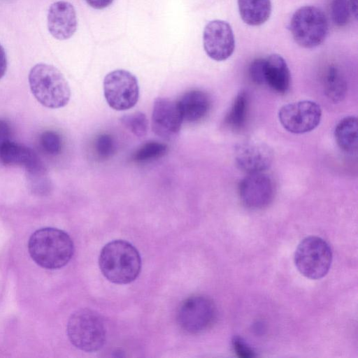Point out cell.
Listing matches in <instances>:
<instances>
[{
	"label": "cell",
	"mask_w": 358,
	"mask_h": 358,
	"mask_svg": "<svg viewBox=\"0 0 358 358\" xmlns=\"http://www.w3.org/2000/svg\"><path fill=\"white\" fill-rule=\"evenodd\" d=\"M166 152V145L151 141L138 148L134 153L132 159L136 162H148L163 157Z\"/></svg>",
	"instance_id": "cell-22"
},
{
	"label": "cell",
	"mask_w": 358,
	"mask_h": 358,
	"mask_svg": "<svg viewBox=\"0 0 358 358\" xmlns=\"http://www.w3.org/2000/svg\"><path fill=\"white\" fill-rule=\"evenodd\" d=\"M217 317L213 301L204 295H194L184 300L178 307L176 318L182 329L189 334H199L208 329Z\"/></svg>",
	"instance_id": "cell-7"
},
{
	"label": "cell",
	"mask_w": 358,
	"mask_h": 358,
	"mask_svg": "<svg viewBox=\"0 0 358 358\" xmlns=\"http://www.w3.org/2000/svg\"><path fill=\"white\" fill-rule=\"evenodd\" d=\"M28 250L32 259L47 269L64 266L71 259L74 246L65 231L52 227L41 228L29 238Z\"/></svg>",
	"instance_id": "cell-1"
},
{
	"label": "cell",
	"mask_w": 358,
	"mask_h": 358,
	"mask_svg": "<svg viewBox=\"0 0 358 358\" xmlns=\"http://www.w3.org/2000/svg\"><path fill=\"white\" fill-rule=\"evenodd\" d=\"M0 162L6 166H21L28 175L45 172L38 155L31 148L9 141L0 145Z\"/></svg>",
	"instance_id": "cell-15"
},
{
	"label": "cell",
	"mask_w": 358,
	"mask_h": 358,
	"mask_svg": "<svg viewBox=\"0 0 358 358\" xmlns=\"http://www.w3.org/2000/svg\"><path fill=\"white\" fill-rule=\"evenodd\" d=\"M66 332L71 343L85 352L99 350L106 339V329L102 317L89 308L78 310L70 316Z\"/></svg>",
	"instance_id": "cell-4"
},
{
	"label": "cell",
	"mask_w": 358,
	"mask_h": 358,
	"mask_svg": "<svg viewBox=\"0 0 358 358\" xmlns=\"http://www.w3.org/2000/svg\"><path fill=\"white\" fill-rule=\"evenodd\" d=\"M324 91L325 95L333 102H340L347 93V82L335 66L328 69L324 78Z\"/></svg>",
	"instance_id": "cell-21"
},
{
	"label": "cell",
	"mask_w": 358,
	"mask_h": 358,
	"mask_svg": "<svg viewBox=\"0 0 358 358\" xmlns=\"http://www.w3.org/2000/svg\"><path fill=\"white\" fill-rule=\"evenodd\" d=\"M357 0H348L351 12L357 17Z\"/></svg>",
	"instance_id": "cell-32"
},
{
	"label": "cell",
	"mask_w": 358,
	"mask_h": 358,
	"mask_svg": "<svg viewBox=\"0 0 358 358\" xmlns=\"http://www.w3.org/2000/svg\"><path fill=\"white\" fill-rule=\"evenodd\" d=\"M203 48L213 60L221 62L234 52L235 39L231 26L225 21L215 20L209 22L203 33Z\"/></svg>",
	"instance_id": "cell-11"
},
{
	"label": "cell",
	"mask_w": 358,
	"mask_h": 358,
	"mask_svg": "<svg viewBox=\"0 0 358 358\" xmlns=\"http://www.w3.org/2000/svg\"><path fill=\"white\" fill-rule=\"evenodd\" d=\"M7 69V59L4 48L0 44V79L4 76Z\"/></svg>",
	"instance_id": "cell-31"
},
{
	"label": "cell",
	"mask_w": 358,
	"mask_h": 358,
	"mask_svg": "<svg viewBox=\"0 0 358 358\" xmlns=\"http://www.w3.org/2000/svg\"><path fill=\"white\" fill-rule=\"evenodd\" d=\"M231 345L234 352L239 357L251 358L257 356L254 350L238 336L232 338Z\"/></svg>",
	"instance_id": "cell-27"
},
{
	"label": "cell",
	"mask_w": 358,
	"mask_h": 358,
	"mask_svg": "<svg viewBox=\"0 0 358 358\" xmlns=\"http://www.w3.org/2000/svg\"><path fill=\"white\" fill-rule=\"evenodd\" d=\"M322 118L320 105L313 101H299L282 106L278 111V119L288 131L301 134L315 129Z\"/></svg>",
	"instance_id": "cell-9"
},
{
	"label": "cell",
	"mask_w": 358,
	"mask_h": 358,
	"mask_svg": "<svg viewBox=\"0 0 358 358\" xmlns=\"http://www.w3.org/2000/svg\"><path fill=\"white\" fill-rule=\"evenodd\" d=\"M357 118L348 116L336 126L334 137L338 147L344 152L352 154L357 150Z\"/></svg>",
	"instance_id": "cell-19"
},
{
	"label": "cell",
	"mask_w": 358,
	"mask_h": 358,
	"mask_svg": "<svg viewBox=\"0 0 358 358\" xmlns=\"http://www.w3.org/2000/svg\"><path fill=\"white\" fill-rule=\"evenodd\" d=\"M178 102L183 120L190 123L203 120L211 108L210 96L199 90L185 92Z\"/></svg>",
	"instance_id": "cell-17"
},
{
	"label": "cell",
	"mask_w": 358,
	"mask_h": 358,
	"mask_svg": "<svg viewBox=\"0 0 358 358\" xmlns=\"http://www.w3.org/2000/svg\"><path fill=\"white\" fill-rule=\"evenodd\" d=\"M289 29L295 42L306 48L322 44L328 31V20L320 8L313 6L299 8L292 15Z\"/></svg>",
	"instance_id": "cell-5"
},
{
	"label": "cell",
	"mask_w": 358,
	"mask_h": 358,
	"mask_svg": "<svg viewBox=\"0 0 358 358\" xmlns=\"http://www.w3.org/2000/svg\"><path fill=\"white\" fill-rule=\"evenodd\" d=\"M103 93L106 102L113 109L125 110L131 108L139 97L137 78L127 70L113 71L104 78Z\"/></svg>",
	"instance_id": "cell-8"
},
{
	"label": "cell",
	"mask_w": 358,
	"mask_h": 358,
	"mask_svg": "<svg viewBox=\"0 0 358 358\" xmlns=\"http://www.w3.org/2000/svg\"><path fill=\"white\" fill-rule=\"evenodd\" d=\"M11 128L9 124L3 120L0 119V145L11 141Z\"/></svg>",
	"instance_id": "cell-29"
},
{
	"label": "cell",
	"mask_w": 358,
	"mask_h": 358,
	"mask_svg": "<svg viewBox=\"0 0 358 358\" xmlns=\"http://www.w3.org/2000/svg\"><path fill=\"white\" fill-rule=\"evenodd\" d=\"M238 6L242 20L252 26L264 24L271 13V0H238Z\"/></svg>",
	"instance_id": "cell-18"
},
{
	"label": "cell",
	"mask_w": 358,
	"mask_h": 358,
	"mask_svg": "<svg viewBox=\"0 0 358 358\" xmlns=\"http://www.w3.org/2000/svg\"><path fill=\"white\" fill-rule=\"evenodd\" d=\"M249 111V96L246 92L241 91L236 96L228 113L224 124L233 131L243 129L248 120Z\"/></svg>",
	"instance_id": "cell-20"
},
{
	"label": "cell",
	"mask_w": 358,
	"mask_h": 358,
	"mask_svg": "<svg viewBox=\"0 0 358 358\" xmlns=\"http://www.w3.org/2000/svg\"><path fill=\"white\" fill-rule=\"evenodd\" d=\"M122 124L136 136L143 137L146 135L148 121L144 113L136 111L122 117Z\"/></svg>",
	"instance_id": "cell-23"
},
{
	"label": "cell",
	"mask_w": 358,
	"mask_h": 358,
	"mask_svg": "<svg viewBox=\"0 0 358 358\" xmlns=\"http://www.w3.org/2000/svg\"><path fill=\"white\" fill-rule=\"evenodd\" d=\"M273 159L272 150L266 143L257 140H247L237 144L234 150L236 166L248 173L267 170Z\"/></svg>",
	"instance_id": "cell-12"
},
{
	"label": "cell",
	"mask_w": 358,
	"mask_h": 358,
	"mask_svg": "<svg viewBox=\"0 0 358 358\" xmlns=\"http://www.w3.org/2000/svg\"><path fill=\"white\" fill-rule=\"evenodd\" d=\"M275 188L271 177L264 173H248L238 185L241 202L247 208L259 210L268 206L273 201Z\"/></svg>",
	"instance_id": "cell-10"
},
{
	"label": "cell",
	"mask_w": 358,
	"mask_h": 358,
	"mask_svg": "<svg viewBox=\"0 0 358 358\" xmlns=\"http://www.w3.org/2000/svg\"><path fill=\"white\" fill-rule=\"evenodd\" d=\"M48 29L56 39L70 38L77 29V16L73 6L66 1H57L49 7L47 15Z\"/></svg>",
	"instance_id": "cell-14"
},
{
	"label": "cell",
	"mask_w": 358,
	"mask_h": 358,
	"mask_svg": "<svg viewBox=\"0 0 358 358\" xmlns=\"http://www.w3.org/2000/svg\"><path fill=\"white\" fill-rule=\"evenodd\" d=\"M115 145L113 138L108 134L99 135L94 142V150L99 158L105 159L115 152Z\"/></svg>",
	"instance_id": "cell-26"
},
{
	"label": "cell",
	"mask_w": 358,
	"mask_h": 358,
	"mask_svg": "<svg viewBox=\"0 0 358 358\" xmlns=\"http://www.w3.org/2000/svg\"><path fill=\"white\" fill-rule=\"evenodd\" d=\"M249 76L252 82L257 85L264 84V59H257L251 63L249 68Z\"/></svg>",
	"instance_id": "cell-28"
},
{
	"label": "cell",
	"mask_w": 358,
	"mask_h": 358,
	"mask_svg": "<svg viewBox=\"0 0 358 358\" xmlns=\"http://www.w3.org/2000/svg\"><path fill=\"white\" fill-rule=\"evenodd\" d=\"M43 150L49 155H55L62 150V141L58 133L54 131H44L40 137Z\"/></svg>",
	"instance_id": "cell-25"
},
{
	"label": "cell",
	"mask_w": 358,
	"mask_h": 358,
	"mask_svg": "<svg viewBox=\"0 0 358 358\" xmlns=\"http://www.w3.org/2000/svg\"><path fill=\"white\" fill-rule=\"evenodd\" d=\"M331 10L332 20L337 26H345L349 22L351 10L348 0H332Z\"/></svg>",
	"instance_id": "cell-24"
},
{
	"label": "cell",
	"mask_w": 358,
	"mask_h": 358,
	"mask_svg": "<svg viewBox=\"0 0 358 358\" xmlns=\"http://www.w3.org/2000/svg\"><path fill=\"white\" fill-rule=\"evenodd\" d=\"M89 6L95 9H103L110 6L113 0H85Z\"/></svg>",
	"instance_id": "cell-30"
},
{
	"label": "cell",
	"mask_w": 358,
	"mask_h": 358,
	"mask_svg": "<svg viewBox=\"0 0 358 358\" xmlns=\"http://www.w3.org/2000/svg\"><path fill=\"white\" fill-rule=\"evenodd\" d=\"M31 91L37 101L49 108L65 106L71 97L69 83L61 71L52 65L40 63L29 73Z\"/></svg>",
	"instance_id": "cell-3"
},
{
	"label": "cell",
	"mask_w": 358,
	"mask_h": 358,
	"mask_svg": "<svg viewBox=\"0 0 358 358\" xmlns=\"http://www.w3.org/2000/svg\"><path fill=\"white\" fill-rule=\"evenodd\" d=\"M264 81L275 92L284 94L290 87L291 75L285 60L277 54L264 59Z\"/></svg>",
	"instance_id": "cell-16"
},
{
	"label": "cell",
	"mask_w": 358,
	"mask_h": 358,
	"mask_svg": "<svg viewBox=\"0 0 358 358\" xmlns=\"http://www.w3.org/2000/svg\"><path fill=\"white\" fill-rule=\"evenodd\" d=\"M183 122L178 101L167 98H157L153 105L152 129L158 136L164 139L176 137Z\"/></svg>",
	"instance_id": "cell-13"
},
{
	"label": "cell",
	"mask_w": 358,
	"mask_h": 358,
	"mask_svg": "<svg viewBox=\"0 0 358 358\" xmlns=\"http://www.w3.org/2000/svg\"><path fill=\"white\" fill-rule=\"evenodd\" d=\"M99 264L103 275L116 284L134 281L141 268L138 251L124 240H114L106 244L101 251Z\"/></svg>",
	"instance_id": "cell-2"
},
{
	"label": "cell",
	"mask_w": 358,
	"mask_h": 358,
	"mask_svg": "<svg viewBox=\"0 0 358 358\" xmlns=\"http://www.w3.org/2000/svg\"><path fill=\"white\" fill-rule=\"evenodd\" d=\"M332 261V251L323 238L310 236L303 238L294 253V264L303 276L317 280L328 273Z\"/></svg>",
	"instance_id": "cell-6"
}]
</instances>
